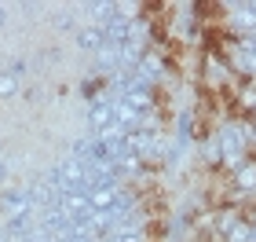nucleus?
Segmentation results:
<instances>
[{
  "mask_svg": "<svg viewBox=\"0 0 256 242\" xmlns=\"http://www.w3.org/2000/svg\"><path fill=\"white\" fill-rule=\"evenodd\" d=\"M88 125H92V136H114V132H121V121H118V110H114V99L110 96H99L88 107Z\"/></svg>",
  "mask_w": 256,
  "mask_h": 242,
  "instance_id": "nucleus-1",
  "label": "nucleus"
},
{
  "mask_svg": "<svg viewBox=\"0 0 256 242\" xmlns=\"http://www.w3.org/2000/svg\"><path fill=\"white\" fill-rule=\"evenodd\" d=\"M0 213H4V220H11V216H33L30 187H8V191H0Z\"/></svg>",
  "mask_w": 256,
  "mask_h": 242,
  "instance_id": "nucleus-2",
  "label": "nucleus"
},
{
  "mask_svg": "<svg viewBox=\"0 0 256 242\" xmlns=\"http://www.w3.org/2000/svg\"><path fill=\"white\" fill-rule=\"evenodd\" d=\"M132 74H136L139 81H143L146 88H154L158 81L165 77V63H161L158 55H139V63L132 66Z\"/></svg>",
  "mask_w": 256,
  "mask_h": 242,
  "instance_id": "nucleus-3",
  "label": "nucleus"
},
{
  "mask_svg": "<svg viewBox=\"0 0 256 242\" xmlns=\"http://www.w3.org/2000/svg\"><path fill=\"white\" fill-rule=\"evenodd\" d=\"M77 48L99 55L102 48H106V33H102L99 26H80V30H77Z\"/></svg>",
  "mask_w": 256,
  "mask_h": 242,
  "instance_id": "nucleus-4",
  "label": "nucleus"
},
{
  "mask_svg": "<svg viewBox=\"0 0 256 242\" xmlns=\"http://www.w3.org/2000/svg\"><path fill=\"white\" fill-rule=\"evenodd\" d=\"M22 70H26V66H22V63L8 66V70H0V99H11V96H15V92H18Z\"/></svg>",
  "mask_w": 256,
  "mask_h": 242,
  "instance_id": "nucleus-5",
  "label": "nucleus"
},
{
  "mask_svg": "<svg viewBox=\"0 0 256 242\" xmlns=\"http://www.w3.org/2000/svg\"><path fill=\"white\" fill-rule=\"evenodd\" d=\"M238 183H242V187H256V161H252V165H242Z\"/></svg>",
  "mask_w": 256,
  "mask_h": 242,
  "instance_id": "nucleus-6",
  "label": "nucleus"
},
{
  "mask_svg": "<svg viewBox=\"0 0 256 242\" xmlns=\"http://www.w3.org/2000/svg\"><path fill=\"white\" fill-rule=\"evenodd\" d=\"M4 19H8V11H4V8H0V26H4Z\"/></svg>",
  "mask_w": 256,
  "mask_h": 242,
  "instance_id": "nucleus-7",
  "label": "nucleus"
}]
</instances>
